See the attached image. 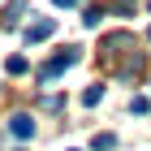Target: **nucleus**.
Masks as SVG:
<instances>
[{
    "mask_svg": "<svg viewBox=\"0 0 151 151\" xmlns=\"http://www.w3.org/2000/svg\"><path fill=\"white\" fill-rule=\"evenodd\" d=\"M73 60H78V47H65L60 56H52L43 69H39V78H43V82H47V78H56V73H65V69H69Z\"/></svg>",
    "mask_w": 151,
    "mask_h": 151,
    "instance_id": "obj_1",
    "label": "nucleus"
},
{
    "mask_svg": "<svg viewBox=\"0 0 151 151\" xmlns=\"http://www.w3.org/2000/svg\"><path fill=\"white\" fill-rule=\"evenodd\" d=\"M52 30H56V22H52V17H39V22H30V26H26V43H43Z\"/></svg>",
    "mask_w": 151,
    "mask_h": 151,
    "instance_id": "obj_2",
    "label": "nucleus"
},
{
    "mask_svg": "<svg viewBox=\"0 0 151 151\" xmlns=\"http://www.w3.org/2000/svg\"><path fill=\"white\" fill-rule=\"evenodd\" d=\"M9 134H13V138H30V134H35V121H30L26 112H17V116L9 121Z\"/></svg>",
    "mask_w": 151,
    "mask_h": 151,
    "instance_id": "obj_3",
    "label": "nucleus"
},
{
    "mask_svg": "<svg viewBox=\"0 0 151 151\" xmlns=\"http://www.w3.org/2000/svg\"><path fill=\"white\" fill-rule=\"evenodd\" d=\"M99 99H104V86H86V91H82V104L86 108H95Z\"/></svg>",
    "mask_w": 151,
    "mask_h": 151,
    "instance_id": "obj_4",
    "label": "nucleus"
},
{
    "mask_svg": "<svg viewBox=\"0 0 151 151\" xmlns=\"http://www.w3.org/2000/svg\"><path fill=\"white\" fill-rule=\"evenodd\" d=\"M91 147H95V151H112V147H116V134H95Z\"/></svg>",
    "mask_w": 151,
    "mask_h": 151,
    "instance_id": "obj_5",
    "label": "nucleus"
},
{
    "mask_svg": "<svg viewBox=\"0 0 151 151\" xmlns=\"http://www.w3.org/2000/svg\"><path fill=\"white\" fill-rule=\"evenodd\" d=\"M22 9H26L22 0H13V4H9V13H4V26H13V22H17V17H22Z\"/></svg>",
    "mask_w": 151,
    "mask_h": 151,
    "instance_id": "obj_6",
    "label": "nucleus"
},
{
    "mask_svg": "<svg viewBox=\"0 0 151 151\" xmlns=\"http://www.w3.org/2000/svg\"><path fill=\"white\" fill-rule=\"evenodd\" d=\"M99 17H104V4H95V9H86V17H82V22H86V26H99Z\"/></svg>",
    "mask_w": 151,
    "mask_h": 151,
    "instance_id": "obj_7",
    "label": "nucleus"
},
{
    "mask_svg": "<svg viewBox=\"0 0 151 151\" xmlns=\"http://www.w3.org/2000/svg\"><path fill=\"white\" fill-rule=\"evenodd\" d=\"M4 69H9V73H26V56H9Z\"/></svg>",
    "mask_w": 151,
    "mask_h": 151,
    "instance_id": "obj_8",
    "label": "nucleus"
},
{
    "mask_svg": "<svg viewBox=\"0 0 151 151\" xmlns=\"http://www.w3.org/2000/svg\"><path fill=\"white\" fill-rule=\"evenodd\" d=\"M129 108H134V112L142 116V112H151V99H142V95H138V99H134V104H129Z\"/></svg>",
    "mask_w": 151,
    "mask_h": 151,
    "instance_id": "obj_9",
    "label": "nucleus"
},
{
    "mask_svg": "<svg viewBox=\"0 0 151 151\" xmlns=\"http://www.w3.org/2000/svg\"><path fill=\"white\" fill-rule=\"evenodd\" d=\"M52 4H60V9H73V4H78V0H52Z\"/></svg>",
    "mask_w": 151,
    "mask_h": 151,
    "instance_id": "obj_10",
    "label": "nucleus"
},
{
    "mask_svg": "<svg viewBox=\"0 0 151 151\" xmlns=\"http://www.w3.org/2000/svg\"><path fill=\"white\" fill-rule=\"evenodd\" d=\"M147 39H151V30H147Z\"/></svg>",
    "mask_w": 151,
    "mask_h": 151,
    "instance_id": "obj_11",
    "label": "nucleus"
}]
</instances>
